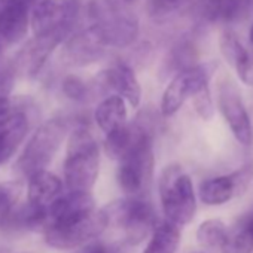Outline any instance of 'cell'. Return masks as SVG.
I'll return each mask as SVG.
<instances>
[{
	"mask_svg": "<svg viewBox=\"0 0 253 253\" xmlns=\"http://www.w3.org/2000/svg\"><path fill=\"white\" fill-rule=\"evenodd\" d=\"M63 92L75 101H86L92 95V85H88L78 76H67L63 81Z\"/></svg>",
	"mask_w": 253,
	"mask_h": 253,
	"instance_id": "obj_26",
	"label": "cell"
},
{
	"mask_svg": "<svg viewBox=\"0 0 253 253\" xmlns=\"http://www.w3.org/2000/svg\"><path fill=\"white\" fill-rule=\"evenodd\" d=\"M107 226L109 219L101 209L72 222L48 225L43 229V234L48 246L60 250H70L97 238Z\"/></svg>",
	"mask_w": 253,
	"mask_h": 253,
	"instance_id": "obj_9",
	"label": "cell"
},
{
	"mask_svg": "<svg viewBox=\"0 0 253 253\" xmlns=\"http://www.w3.org/2000/svg\"><path fill=\"white\" fill-rule=\"evenodd\" d=\"M126 101L118 95H109L104 100H101L95 109L94 119L98 125V128L104 133L109 134L121 126H124L128 122V112H126Z\"/></svg>",
	"mask_w": 253,
	"mask_h": 253,
	"instance_id": "obj_17",
	"label": "cell"
},
{
	"mask_svg": "<svg viewBox=\"0 0 253 253\" xmlns=\"http://www.w3.org/2000/svg\"><path fill=\"white\" fill-rule=\"evenodd\" d=\"M197 54H195V45L189 41H182L179 42L173 51L170 52L166 64H167V72H174V75L183 69H188L195 63Z\"/></svg>",
	"mask_w": 253,
	"mask_h": 253,
	"instance_id": "obj_22",
	"label": "cell"
},
{
	"mask_svg": "<svg viewBox=\"0 0 253 253\" xmlns=\"http://www.w3.org/2000/svg\"><path fill=\"white\" fill-rule=\"evenodd\" d=\"M217 70L216 61L194 64L188 69L177 72L161 97V113L164 118L176 115L186 100L192 98L200 89L210 85L211 78Z\"/></svg>",
	"mask_w": 253,
	"mask_h": 253,
	"instance_id": "obj_8",
	"label": "cell"
},
{
	"mask_svg": "<svg viewBox=\"0 0 253 253\" xmlns=\"http://www.w3.org/2000/svg\"><path fill=\"white\" fill-rule=\"evenodd\" d=\"M33 8L27 0H0V42L15 45L26 38Z\"/></svg>",
	"mask_w": 253,
	"mask_h": 253,
	"instance_id": "obj_13",
	"label": "cell"
},
{
	"mask_svg": "<svg viewBox=\"0 0 253 253\" xmlns=\"http://www.w3.org/2000/svg\"><path fill=\"white\" fill-rule=\"evenodd\" d=\"M131 244L124 240L116 243H104V241H94L88 244L82 253H128V247Z\"/></svg>",
	"mask_w": 253,
	"mask_h": 253,
	"instance_id": "obj_31",
	"label": "cell"
},
{
	"mask_svg": "<svg viewBox=\"0 0 253 253\" xmlns=\"http://www.w3.org/2000/svg\"><path fill=\"white\" fill-rule=\"evenodd\" d=\"M219 48H220V54L225 58V61L232 67L235 64V61L240 58V55L244 52L246 45L241 42V39L238 38V35L235 32L226 29L219 36Z\"/></svg>",
	"mask_w": 253,
	"mask_h": 253,
	"instance_id": "obj_23",
	"label": "cell"
},
{
	"mask_svg": "<svg viewBox=\"0 0 253 253\" xmlns=\"http://www.w3.org/2000/svg\"><path fill=\"white\" fill-rule=\"evenodd\" d=\"M63 194V182L58 176L51 171H39L29 179L27 188V201L41 206L49 207L60 195Z\"/></svg>",
	"mask_w": 253,
	"mask_h": 253,
	"instance_id": "obj_16",
	"label": "cell"
},
{
	"mask_svg": "<svg viewBox=\"0 0 253 253\" xmlns=\"http://www.w3.org/2000/svg\"><path fill=\"white\" fill-rule=\"evenodd\" d=\"M253 252V209L243 214L228 234L222 253H252Z\"/></svg>",
	"mask_w": 253,
	"mask_h": 253,
	"instance_id": "obj_19",
	"label": "cell"
},
{
	"mask_svg": "<svg viewBox=\"0 0 253 253\" xmlns=\"http://www.w3.org/2000/svg\"><path fill=\"white\" fill-rule=\"evenodd\" d=\"M200 200L207 206H220L238 197V189L232 173L206 179L198 189Z\"/></svg>",
	"mask_w": 253,
	"mask_h": 253,
	"instance_id": "obj_18",
	"label": "cell"
},
{
	"mask_svg": "<svg viewBox=\"0 0 253 253\" xmlns=\"http://www.w3.org/2000/svg\"><path fill=\"white\" fill-rule=\"evenodd\" d=\"M15 86V70H0V98H11V92Z\"/></svg>",
	"mask_w": 253,
	"mask_h": 253,
	"instance_id": "obj_33",
	"label": "cell"
},
{
	"mask_svg": "<svg viewBox=\"0 0 253 253\" xmlns=\"http://www.w3.org/2000/svg\"><path fill=\"white\" fill-rule=\"evenodd\" d=\"M148 116L137 118L136 137L130 148L119 158L116 180L126 195H143L149 188L154 174V130Z\"/></svg>",
	"mask_w": 253,
	"mask_h": 253,
	"instance_id": "obj_1",
	"label": "cell"
},
{
	"mask_svg": "<svg viewBox=\"0 0 253 253\" xmlns=\"http://www.w3.org/2000/svg\"><path fill=\"white\" fill-rule=\"evenodd\" d=\"M225 0H194L189 6L191 12L203 23H213L217 18H222Z\"/></svg>",
	"mask_w": 253,
	"mask_h": 253,
	"instance_id": "obj_24",
	"label": "cell"
},
{
	"mask_svg": "<svg viewBox=\"0 0 253 253\" xmlns=\"http://www.w3.org/2000/svg\"><path fill=\"white\" fill-rule=\"evenodd\" d=\"M249 41H250V43L253 45V26H252L250 30H249Z\"/></svg>",
	"mask_w": 253,
	"mask_h": 253,
	"instance_id": "obj_35",
	"label": "cell"
},
{
	"mask_svg": "<svg viewBox=\"0 0 253 253\" xmlns=\"http://www.w3.org/2000/svg\"><path fill=\"white\" fill-rule=\"evenodd\" d=\"M124 0H88L86 14L109 48L131 46L140 32L137 15Z\"/></svg>",
	"mask_w": 253,
	"mask_h": 253,
	"instance_id": "obj_2",
	"label": "cell"
},
{
	"mask_svg": "<svg viewBox=\"0 0 253 253\" xmlns=\"http://www.w3.org/2000/svg\"><path fill=\"white\" fill-rule=\"evenodd\" d=\"M253 9V0H225L222 18L228 23L246 18Z\"/></svg>",
	"mask_w": 253,
	"mask_h": 253,
	"instance_id": "obj_29",
	"label": "cell"
},
{
	"mask_svg": "<svg viewBox=\"0 0 253 253\" xmlns=\"http://www.w3.org/2000/svg\"><path fill=\"white\" fill-rule=\"evenodd\" d=\"M238 79L247 85V86H253V48L246 46L244 52L240 55V58L235 61V64L232 66Z\"/></svg>",
	"mask_w": 253,
	"mask_h": 253,
	"instance_id": "obj_30",
	"label": "cell"
},
{
	"mask_svg": "<svg viewBox=\"0 0 253 253\" xmlns=\"http://www.w3.org/2000/svg\"><path fill=\"white\" fill-rule=\"evenodd\" d=\"M70 130L72 124L66 118H52L42 124L15 163L17 174L30 179L33 174L46 170Z\"/></svg>",
	"mask_w": 253,
	"mask_h": 253,
	"instance_id": "obj_4",
	"label": "cell"
},
{
	"mask_svg": "<svg viewBox=\"0 0 253 253\" xmlns=\"http://www.w3.org/2000/svg\"><path fill=\"white\" fill-rule=\"evenodd\" d=\"M194 0H149L148 12L154 18H164L182 8H189Z\"/></svg>",
	"mask_w": 253,
	"mask_h": 253,
	"instance_id": "obj_27",
	"label": "cell"
},
{
	"mask_svg": "<svg viewBox=\"0 0 253 253\" xmlns=\"http://www.w3.org/2000/svg\"><path fill=\"white\" fill-rule=\"evenodd\" d=\"M81 11L82 0H41L32 11L33 35L61 45L72 35Z\"/></svg>",
	"mask_w": 253,
	"mask_h": 253,
	"instance_id": "obj_7",
	"label": "cell"
},
{
	"mask_svg": "<svg viewBox=\"0 0 253 253\" xmlns=\"http://www.w3.org/2000/svg\"><path fill=\"white\" fill-rule=\"evenodd\" d=\"M232 176H234L235 183H237L238 195H243L249 189L250 183L253 182V160L246 163L244 166H241L235 171H232Z\"/></svg>",
	"mask_w": 253,
	"mask_h": 253,
	"instance_id": "obj_32",
	"label": "cell"
},
{
	"mask_svg": "<svg viewBox=\"0 0 253 253\" xmlns=\"http://www.w3.org/2000/svg\"><path fill=\"white\" fill-rule=\"evenodd\" d=\"M229 231L220 219H207L197 229V241L209 250H222L226 246Z\"/></svg>",
	"mask_w": 253,
	"mask_h": 253,
	"instance_id": "obj_21",
	"label": "cell"
},
{
	"mask_svg": "<svg viewBox=\"0 0 253 253\" xmlns=\"http://www.w3.org/2000/svg\"><path fill=\"white\" fill-rule=\"evenodd\" d=\"M180 243V226L170 222H158L152 231V238L143 253H176Z\"/></svg>",
	"mask_w": 253,
	"mask_h": 253,
	"instance_id": "obj_20",
	"label": "cell"
},
{
	"mask_svg": "<svg viewBox=\"0 0 253 253\" xmlns=\"http://www.w3.org/2000/svg\"><path fill=\"white\" fill-rule=\"evenodd\" d=\"M63 171L69 191L92 189L100 171V148L88 126L78 125L70 131Z\"/></svg>",
	"mask_w": 253,
	"mask_h": 253,
	"instance_id": "obj_3",
	"label": "cell"
},
{
	"mask_svg": "<svg viewBox=\"0 0 253 253\" xmlns=\"http://www.w3.org/2000/svg\"><path fill=\"white\" fill-rule=\"evenodd\" d=\"M2 60H3V43L0 42V63H2Z\"/></svg>",
	"mask_w": 253,
	"mask_h": 253,
	"instance_id": "obj_36",
	"label": "cell"
},
{
	"mask_svg": "<svg viewBox=\"0 0 253 253\" xmlns=\"http://www.w3.org/2000/svg\"><path fill=\"white\" fill-rule=\"evenodd\" d=\"M21 194V185L18 182L0 183V225L8 216V213L17 206Z\"/></svg>",
	"mask_w": 253,
	"mask_h": 253,
	"instance_id": "obj_25",
	"label": "cell"
},
{
	"mask_svg": "<svg viewBox=\"0 0 253 253\" xmlns=\"http://www.w3.org/2000/svg\"><path fill=\"white\" fill-rule=\"evenodd\" d=\"M191 100H192V107H194L195 113L203 121H210L213 118V115H214V101H213V97H211L210 85L200 89Z\"/></svg>",
	"mask_w": 253,
	"mask_h": 253,
	"instance_id": "obj_28",
	"label": "cell"
},
{
	"mask_svg": "<svg viewBox=\"0 0 253 253\" xmlns=\"http://www.w3.org/2000/svg\"><path fill=\"white\" fill-rule=\"evenodd\" d=\"M107 92L115 91L126 103L137 107L142 101V86L134 70L126 63H115L109 69L103 70L92 85V91Z\"/></svg>",
	"mask_w": 253,
	"mask_h": 253,
	"instance_id": "obj_12",
	"label": "cell"
},
{
	"mask_svg": "<svg viewBox=\"0 0 253 253\" xmlns=\"http://www.w3.org/2000/svg\"><path fill=\"white\" fill-rule=\"evenodd\" d=\"M161 206L166 219L179 225H188L197 211V198L192 180L179 164H169L158 180Z\"/></svg>",
	"mask_w": 253,
	"mask_h": 253,
	"instance_id": "obj_5",
	"label": "cell"
},
{
	"mask_svg": "<svg viewBox=\"0 0 253 253\" xmlns=\"http://www.w3.org/2000/svg\"><path fill=\"white\" fill-rule=\"evenodd\" d=\"M29 128L30 122L24 112H12L0 121V166L15 155L20 145L24 142Z\"/></svg>",
	"mask_w": 253,
	"mask_h": 253,
	"instance_id": "obj_15",
	"label": "cell"
},
{
	"mask_svg": "<svg viewBox=\"0 0 253 253\" xmlns=\"http://www.w3.org/2000/svg\"><path fill=\"white\" fill-rule=\"evenodd\" d=\"M12 113V104L11 98H0V121L5 119Z\"/></svg>",
	"mask_w": 253,
	"mask_h": 253,
	"instance_id": "obj_34",
	"label": "cell"
},
{
	"mask_svg": "<svg viewBox=\"0 0 253 253\" xmlns=\"http://www.w3.org/2000/svg\"><path fill=\"white\" fill-rule=\"evenodd\" d=\"M124 2H126V3H134V2H137V0H124Z\"/></svg>",
	"mask_w": 253,
	"mask_h": 253,
	"instance_id": "obj_37",
	"label": "cell"
},
{
	"mask_svg": "<svg viewBox=\"0 0 253 253\" xmlns=\"http://www.w3.org/2000/svg\"><path fill=\"white\" fill-rule=\"evenodd\" d=\"M109 225L124 231L125 240L131 246L139 244L158 225V216L154 206L143 195H128L112 201L104 209Z\"/></svg>",
	"mask_w": 253,
	"mask_h": 253,
	"instance_id": "obj_6",
	"label": "cell"
},
{
	"mask_svg": "<svg viewBox=\"0 0 253 253\" xmlns=\"http://www.w3.org/2000/svg\"><path fill=\"white\" fill-rule=\"evenodd\" d=\"M107 43L92 27L72 33L63 45L61 61L70 67H85L101 61L107 54Z\"/></svg>",
	"mask_w": 253,
	"mask_h": 253,
	"instance_id": "obj_11",
	"label": "cell"
},
{
	"mask_svg": "<svg viewBox=\"0 0 253 253\" xmlns=\"http://www.w3.org/2000/svg\"><path fill=\"white\" fill-rule=\"evenodd\" d=\"M217 109L235 140L249 148L253 142V126L241 91L231 79H222L217 86Z\"/></svg>",
	"mask_w": 253,
	"mask_h": 253,
	"instance_id": "obj_10",
	"label": "cell"
},
{
	"mask_svg": "<svg viewBox=\"0 0 253 253\" xmlns=\"http://www.w3.org/2000/svg\"><path fill=\"white\" fill-rule=\"evenodd\" d=\"M94 210L95 201L91 191H69L48 207V225L72 222L88 216Z\"/></svg>",
	"mask_w": 253,
	"mask_h": 253,
	"instance_id": "obj_14",
	"label": "cell"
}]
</instances>
